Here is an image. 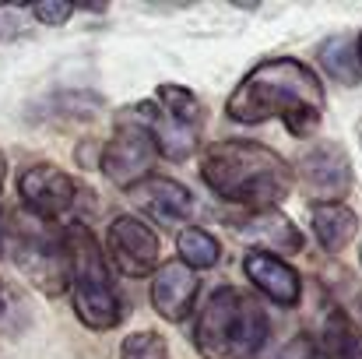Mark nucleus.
<instances>
[{
    "label": "nucleus",
    "instance_id": "obj_1",
    "mask_svg": "<svg viewBox=\"0 0 362 359\" xmlns=\"http://www.w3.org/2000/svg\"><path fill=\"white\" fill-rule=\"evenodd\" d=\"M226 113L236 123L281 120L296 137H310L327 113V92L313 67L296 57H267L233 89Z\"/></svg>",
    "mask_w": 362,
    "mask_h": 359
},
{
    "label": "nucleus",
    "instance_id": "obj_2",
    "mask_svg": "<svg viewBox=\"0 0 362 359\" xmlns=\"http://www.w3.org/2000/svg\"><path fill=\"white\" fill-rule=\"evenodd\" d=\"M201 180L229 205L274 208L292 190V166L260 141L226 137L215 141L201 159Z\"/></svg>",
    "mask_w": 362,
    "mask_h": 359
},
{
    "label": "nucleus",
    "instance_id": "obj_3",
    "mask_svg": "<svg viewBox=\"0 0 362 359\" xmlns=\"http://www.w3.org/2000/svg\"><path fill=\"white\" fill-rule=\"evenodd\" d=\"M64 246H67V285L78 321L92 331L117 328L123 321V303L110 278V264L99 239L92 237L88 226L74 222L64 233Z\"/></svg>",
    "mask_w": 362,
    "mask_h": 359
},
{
    "label": "nucleus",
    "instance_id": "obj_4",
    "mask_svg": "<svg viewBox=\"0 0 362 359\" xmlns=\"http://www.w3.org/2000/svg\"><path fill=\"white\" fill-rule=\"evenodd\" d=\"M267 331L271 324L260 303L226 285L208 296L194 328V342L204 359H250L267 342Z\"/></svg>",
    "mask_w": 362,
    "mask_h": 359
},
{
    "label": "nucleus",
    "instance_id": "obj_5",
    "mask_svg": "<svg viewBox=\"0 0 362 359\" xmlns=\"http://www.w3.org/2000/svg\"><path fill=\"white\" fill-rule=\"evenodd\" d=\"M4 250L39 292L60 296L67 289V246L49 222H39L28 212H14L4 219Z\"/></svg>",
    "mask_w": 362,
    "mask_h": 359
},
{
    "label": "nucleus",
    "instance_id": "obj_6",
    "mask_svg": "<svg viewBox=\"0 0 362 359\" xmlns=\"http://www.w3.org/2000/svg\"><path fill=\"white\" fill-rule=\"evenodd\" d=\"M148 106V134L155 144V155L169 159V162H183L197 152L201 144V103L190 89L183 85H158L155 99L144 103Z\"/></svg>",
    "mask_w": 362,
    "mask_h": 359
},
{
    "label": "nucleus",
    "instance_id": "obj_7",
    "mask_svg": "<svg viewBox=\"0 0 362 359\" xmlns=\"http://www.w3.org/2000/svg\"><path fill=\"white\" fill-rule=\"evenodd\" d=\"M99 166L117 187H127V190H134L141 180L151 176L155 144H151V134H148V106L144 103H137L134 110L120 113L113 137L103 148Z\"/></svg>",
    "mask_w": 362,
    "mask_h": 359
},
{
    "label": "nucleus",
    "instance_id": "obj_8",
    "mask_svg": "<svg viewBox=\"0 0 362 359\" xmlns=\"http://www.w3.org/2000/svg\"><path fill=\"white\" fill-rule=\"evenodd\" d=\"M18 194H21V205L28 215H35L39 222H60L67 219L74 208H78V180L67 176L60 166L53 162H35L28 169H21L18 176Z\"/></svg>",
    "mask_w": 362,
    "mask_h": 359
},
{
    "label": "nucleus",
    "instance_id": "obj_9",
    "mask_svg": "<svg viewBox=\"0 0 362 359\" xmlns=\"http://www.w3.org/2000/svg\"><path fill=\"white\" fill-rule=\"evenodd\" d=\"M106 253H110V261L117 264L120 275L144 278V275H155V268L162 261V243L148 222L123 212L106 229Z\"/></svg>",
    "mask_w": 362,
    "mask_h": 359
},
{
    "label": "nucleus",
    "instance_id": "obj_10",
    "mask_svg": "<svg viewBox=\"0 0 362 359\" xmlns=\"http://www.w3.org/2000/svg\"><path fill=\"white\" fill-rule=\"evenodd\" d=\"M229 229L240 239H246L253 250L260 253H296L303 250V233L299 226H292L288 215H281L278 208H250L236 219H229Z\"/></svg>",
    "mask_w": 362,
    "mask_h": 359
},
{
    "label": "nucleus",
    "instance_id": "obj_11",
    "mask_svg": "<svg viewBox=\"0 0 362 359\" xmlns=\"http://www.w3.org/2000/svg\"><path fill=\"white\" fill-rule=\"evenodd\" d=\"M299 176L306 187L320 198V205H341V198L352 190V166L341 144L324 141L299 162Z\"/></svg>",
    "mask_w": 362,
    "mask_h": 359
},
{
    "label": "nucleus",
    "instance_id": "obj_12",
    "mask_svg": "<svg viewBox=\"0 0 362 359\" xmlns=\"http://www.w3.org/2000/svg\"><path fill=\"white\" fill-rule=\"evenodd\" d=\"M243 275H246V282H253L257 292H264L278 307H296L303 300V278L285 257L250 250L243 257Z\"/></svg>",
    "mask_w": 362,
    "mask_h": 359
},
{
    "label": "nucleus",
    "instance_id": "obj_13",
    "mask_svg": "<svg viewBox=\"0 0 362 359\" xmlns=\"http://www.w3.org/2000/svg\"><path fill=\"white\" fill-rule=\"evenodd\" d=\"M197 292H201L197 275L187 264H180V261L158 264L155 275H151V307L158 310V317H165L173 324L187 321V314L194 310Z\"/></svg>",
    "mask_w": 362,
    "mask_h": 359
},
{
    "label": "nucleus",
    "instance_id": "obj_14",
    "mask_svg": "<svg viewBox=\"0 0 362 359\" xmlns=\"http://www.w3.org/2000/svg\"><path fill=\"white\" fill-rule=\"evenodd\" d=\"M130 194L158 226H183L194 212V194L169 176H148Z\"/></svg>",
    "mask_w": 362,
    "mask_h": 359
},
{
    "label": "nucleus",
    "instance_id": "obj_15",
    "mask_svg": "<svg viewBox=\"0 0 362 359\" xmlns=\"http://www.w3.org/2000/svg\"><path fill=\"white\" fill-rule=\"evenodd\" d=\"M310 226H313L317 243L327 253H338V250H345L356 239V233H359V215L349 205H313Z\"/></svg>",
    "mask_w": 362,
    "mask_h": 359
},
{
    "label": "nucleus",
    "instance_id": "obj_16",
    "mask_svg": "<svg viewBox=\"0 0 362 359\" xmlns=\"http://www.w3.org/2000/svg\"><path fill=\"white\" fill-rule=\"evenodd\" d=\"M176 250H180V264H187L194 275L204 268H215L222 261V243L201 226H187L176 233Z\"/></svg>",
    "mask_w": 362,
    "mask_h": 359
},
{
    "label": "nucleus",
    "instance_id": "obj_17",
    "mask_svg": "<svg viewBox=\"0 0 362 359\" xmlns=\"http://www.w3.org/2000/svg\"><path fill=\"white\" fill-rule=\"evenodd\" d=\"M320 349H324V359H362V331L341 310H331L324 321Z\"/></svg>",
    "mask_w": 362,
    "mask_h": 359
},
{
    "label": "nucleus",
    "instance_id": "obj_18",
    "mask_svg": "<svg viewBox=\"0 0 362 359\" xmlns=\"http://www.w3.org/2000/svg\"><path fill=\"white\" fill-rule=\"evenodd\" d=\"M320 60L327 67L331 78L345 81V85H359L362 81V71H359V60H356V42L349 35H334L320 46Z\"/></svg>",
    "mask_w": 362,
    "mask_h": 359
},
{
    "label": "nucleus",
    "instance_id": "obj_19",
    "mask_svg": "<svg viewBox=\"0 0 362 359\" xmlns=\"http://www.w3.org/2000/svg\"><path fill=\"white\" fill-rule=\"evenodd\" d=\"M120 359H169V346L158 331H134L120 342Z\"/></svg>",
    "mask_w": 362,
    "mask_h": 359
},
{
    "label": "nucleus",
    "instance_id": "obj_20",
    "mask_svg": "<svg viewBox=\"0 0 362 359\" xmlns=\"http://www.w3.org/2000/svg\"><path fill=\"white\" fill-rule=\"evenodd\" d=\"M28 11H32V18H35L39 25H64L67 18H74V7H71V4H57V0L32 4Z\"/></svg>",
    "mask_w": 362,
    "mask_h": 359
},
{
    "label": "nucleus",
    "instance_id": "obj_21",
    "mask_svg": "<svg viewBox=\"0 0 362 359\" xmlns=\"http://www.w3.org/2000/svg\"><path fill=\"white\" fill-rule=\"evenodd\" d=\"M21 32V7H0V39H14Z\"/></svg>",
    "mask_w": 362,
    "mask_h": 359
},
{
    "label": "nucleus",
    "instance_id": "obj_22",
    "mask_svg": "<svg viewBox=\"0 0 362 359\" xmlns=\"http://www.w3.org/2000/svg\"><path fill=\"white\" fill-rule=\"evenodd\" d=\"M4 176H7V159H4V152H0V190H4Z\"/></svg>",
    "mask_w": 362,
    "mask_h": 359
},
{
    "label": "nucleus",
    "instance_id": "obj_23",
    "mask_svg": "<svg viewBox=\"0 0 362 359\" xmlns=\"http://www.w3.org/2000/svg\"><path fill=\"white\" fill-rule=\"evenodd\" d=\"M356 60H359V67H362V32H359V42H356Z\"/></svg>",
    "mask_w": 362,
    "mask_h": 359
},
{
    "label": "nucleus",
    "instance_id": "obj_24",
    "mask_svg": "<svg viewBox=\"0 0 362 359\" xmlns=\"http://www.w3.org/2000/svg\"><path fill=\"white\" fill-rule=\"evenodd\" d=\"M0 253H4V212H0Z\"/></svg>",
    "mask_w": 362,
    "mask_h": 359
},
{
    "label": "nucleus",
    "instance_id": "obj_25",
    "mask_svg": "<svg viewBox=\"0 0 362 359\" xmlns=\"http://www.w3.org/2000/svg\"><path fill=\"white\" fill-rule=\"evenodd\" d=\"M359 264H362V246H359Z\"/></svg>",
    "mask_w": 362,
    "mask_h": 359
},
{
    "label": "nucleus",
    "instance_id": "obj_26",
    "mask_svg": "<svg viewBox=\"0 0 362 359\" xmlns=\"http://www.w3.org/2000/svg\"><path fill=\"white\" fill-rule=\"evenodd\" d=\"M359 310H362V303H359Z\"/></svg>",
    "mask_w": 362,
    "mask_h": 359
}]
</instances>
